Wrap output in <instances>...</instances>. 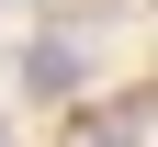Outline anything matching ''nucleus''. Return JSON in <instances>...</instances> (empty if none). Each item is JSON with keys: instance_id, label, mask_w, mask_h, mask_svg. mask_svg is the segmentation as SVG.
Masks as SVG:
<instances>
[{"instance_id": "f257e3e1", "label": "nucleus", "mask_w": 158, "mask_h": 147, "mask_svg": "<svg viewBox=\"0 0 158 147\" xmlns=\"http://www.w3.org/2000/svg\"><path fill=\"white\" fill-rule=\"evenodd\" d=\"M79 79H90V34H79V23H56V34L23 45V91H34V102H68Z\"/></svg>"}, {"instance_id": "f03ea898", "label": "nucleus", "mask_w": 158, "mask_h": 147, "mask_svg": "<svg viewBox=\"0 0 158 147\" xmlns=\"http://www.w3.org/2000/svg\"><path fill=\"white\" fill-rule=\"evenodd\" d=\"M79 147H124V136H79Z\"/></svg>"}, {"instance_id": "7ed1b4c3", "label": "nucleus", "mask_w": 158, "mask_h": 147, "mask_svg": "<svg viewBox=\"0 0 158 147\" xmlns=\"http://www.w3.org/2000/svg\"><path fill=\"white\" fill-rule=\"evenodd\" d=\"M0 147H11V113H0Z\"/></svg>"}]
</instances>
